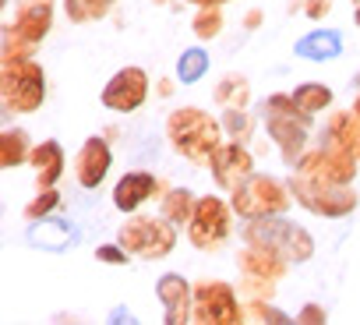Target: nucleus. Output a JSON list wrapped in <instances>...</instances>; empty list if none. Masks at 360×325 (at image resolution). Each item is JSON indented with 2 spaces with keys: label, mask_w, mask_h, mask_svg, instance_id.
I'll return each instance as SVG.
<instances>
[{
  "label": "nucleus",
  "mask_w": 360,
  "mask_h": 325,
  "mask_svg": "<svg viewBox=\"0 0 360 325\" xmlns=\"http://www.w3.org/2000/svg\"><path fill=\"white\" fill-rule=\"evenodd\" d=\"M205 71H209V53H205V50H188V53H180V64H176L180 82H198Z\"/></svg>",
  "instance_id": "2"
},
{
  "label": "nucleus",
  "mask_w": 360,
  "mask_h": 325,
  "mask_svg": "<svg viewBox=\"0 0 360 325\" xmlns=\"http://www.w3.org/2000/svg\"><path fill=\"white\" fill-rule=\"evenodd\" d=\"M297 53L307 57V60H328V57L339 53V32H332V29L311 32V36H304V39L297 43Z\"/></svg>",
  "instance_id": "1"
}]
</instances>
